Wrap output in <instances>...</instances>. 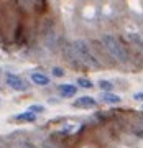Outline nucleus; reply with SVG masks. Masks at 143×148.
Here are the masks:
<instances>
[{"label": "nucleus", "mask_w": 143, "mask_h": 148, "mask_svg": "<svg viewBox=\"0 0 143 148\" xmlns=\"http://www.w3.org/2000/svg\"><path fill=\"white\" fill-rule=\"evenodd\" d=\"M101 41H102V45L105 46V49L117 59V61H120V63H127L128 61L127 49L120 45V41H118L114 35H102Z\"/></svg>", "instance_id": "obj_1"}, {"label": "nucleus", "mask_w": 143, "mask_h": 148, "mask_svg": "<svg viewBox=\"0 0 143 148\" xmlns=\"http://www.w3.org/2000/svg\"><path fill=\"white\" fill-rule=\"evenodd\" d=\"M73 51L76 53V56L86 64V66H89V68H101V63L97 61L92 51H90V48L87 46V43L82 41V40H77V41L73 43Z\"/></svg>", "instance_id": "obj_2"}, {"label": "nucleus", "mask_w": 143, "mask_h": 148, "mask_svg": "<svg viewBox=\"0 0 143 148\" xmlns=\"http://www.w3.org/2000/svg\"><path fill=\"white\" fill-rule=\"evenodd\" d=\"M5 81L8 84V87H12L13 90H28V84L21 79L20 76H16V74L8 73L5 76Z\"/></svg>", "instance_id": "obj_3"}, {"label": "nucleus", "mask_w": 143, "mask_h": 148, "mask_svg": "<svg viewBox=\"0 0 143 148\" xmlns=\"http://www.w3.org/2000/svg\"><path fill=\"white\" fill-rule=\"evenodd\" d=\"M73 106L77 107V109H94V107L97 106V102H95L94 97H90V95H84V97H79L77 101H74Z\"/></svg>", "instance_id": "obj_4"}, {"label": "nucleus", "mask_w": 143, "mask_h": 148, "mask_svg": "<svg viewBox=\"0 0 143 148\" xmlns=\"http://www.w3.org/2000/svg\"><path fill=\"white\" fill-rule=\"evenodd\" d=\"M59 92H61L63 97H73L77 92V87L73 84H61L59 86Z\"/></svg>", "instance_id": "obj_5"}, {"label": "nucleus", "mask_w": 143, "mask_h": 148, "mask_svg": "<svg viewBox=\"0 0 143 148\" xmlns=\"http://www.w3.org/2000/svg\"><path fill=\"white\" fill-rule=\"evenodd\" d=\"M31 81L38 86H48L49 84V77H48L46 74H43V73H33L31 74Z\"/></svg>", "instance_id": "obj_6"}, {"label": "nucleus", "mask_w": 143, "mask_h": 148, "mask_svg": "<svg viewBox=\"0 0 143 148\" xmlns=\"http://www.w3.org/2000/svg\"><path fill=\"white\" fill-rule=\"evenodd\" d=\"M15 120H18V122H35V120H36V114L31 112V110L21 112V114L15 115Z\"/></svg>", "instance_id": "obj_7"}, {"label": "nucleus", "mask_w": 143, "mask_h": 148, "mask_svg": "<svg viewBox=\"0 0 143 148\" xmlns=\"http://www.w3.org/2000/svg\"><path fill=\"white\" fill-rule=\"evenodd\" d=\"M127 38L130 43H133L135 46H138V49L143 51V36L140 33H127Z\"/></svg>", "instance_id": "obj_8"}, {"label": "nucleus", "mask_w": 143, "mask_h": 148, "mask_svg": "<svg viewBox=\"0 0 143 148\" xmlns=\"http://www.w3.org/2000/svg\"><path fill=\"white\" fill-rule=\"evenodd\" d=\"M101 101L105 102V104H118L122 99H120V95H117V94L105 92V94H101Z\"/></svg>", "instance_id": "obj_9"}, {"label": "nucleus", "mask_w": 143, "mask_h": 148, "mask_svg": "<svg viewBox=\"0 0 143 148\" xmlns=\"http://www.w3.org/2000/svg\"><path fill=\"white\" fill-rule=\"evenodd\" d=\"M99 87H101L102 90H105V92H110V90H114V84H112L110 81H104V79L99 81Z\"/></svg>", "instance_id": "obj_10"}, {"label": "nucleus", "mask_w": 143, "mask_h": 148, "mask_svg": "<svg viewBox=\"0 0 143 148\" xmlns=\"http://www.w3.org/2000/svg\"><path fill=\"white\" fill-rule=\"evenodd\" d=\"M77 84H79L81 87H84V89H90V87H94V84H92V81L84 79V77H79V79H77Z\"/></svg>", "instance_id": "obj_11"}, {"label": "nucleus", "mask_w": 143, "mask_h": 148, "mask_svg": "<svg viewBox=\"0 0 143 148\" xmlns=\"http://www.w3.org/2000/svg\"><path fill=\"white\" fill-rule=\"evenodd\" d=\"M28 110L35 112V114H41V112H44V106H41V104H33V106H30Z\"/></svg>", "instance_id": "obj_12"}, {"label": "nucleus", "mask_w": 143, "mask_h": 148, "mask_svg": "<svg viewBox=\"0 0 143 148\" xmlns=\"http://www.w3.org/2000/svg\"><path fill=\"white\" fill-rule=\"evenodd\" d=\"M51 73H53V76H56V77H63V76H64V71L61 68H53Z\"/></svg>", "instance_id": "obj_13"}, {"label": "nucleus", "mask_w": 143, "mask_h": 148, "mask_svg": "<svg viewBox=\"0 0 143 148\" xmlns=\"http://www.w3.org/2000/svg\"><path fill=\"white\" fill-rule=\"evenodd\" d=\"M20 148H36L35 145H31V143H28V142H23L20 145Z\"/></svg>", "instance_id": "obj_14"}, {"label": "nucleus", "mask_w": 143, "mask_h": 148, "mask_svg": "<svg viewBox=\"0 0 143 148\" xmlns=\"http://www.w3.org/2000/svg\"><path fill=\"white\" fill-rule=\"evenodd\" d=\"M133 99H135V101H143V92H137V94H133Z\"/></svg>", "instance_id": "obj_15"}]
</instances>
